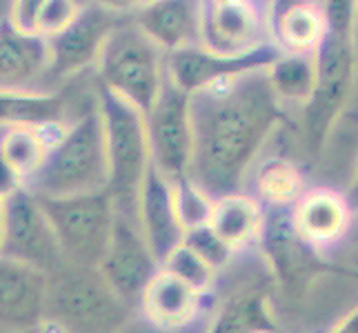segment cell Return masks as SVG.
<instances>
[{"instance_id":"10","label":"cell","mask_w":358,"mask_h":333,"mask_svg":"<svg viewBox=\"0 0 358 333\" xmlns=\"http://www.w3.org/2000/svg\"><path fill=\"white\" fill-rule=\"evenodd\" d=\"M3 258L31 265L47 276L65 262L52 222L41 200L27 187L5 200Z\"/></svg>"},{"instance_id":"3","label":"cell","mask_w":358,"mask_h":333,"mask_svg":"<svg viewBox=\"0 0 358 333\" xmlns=\"http://www.w3.org/2000/svg\"><path fill=\"white\" fill-rule=\"evenodd\" d=\"M24 187L41 200L109 191V158L98 105L65 129L41 171Z\"/></svg>"},{"instance_id":"17","label":"cell","mask_w":358,"mask_h":333,"mask_svg":"<svg viewBox=\"0 0 358 333\" xmlns=\"http://www.w3.org/2000/svg\"><path fill=\"white\" fill-rule=\"evenodd\" d=\"M138 225L160 267L185 240V227L176 209L174 187L154 167L145 178L138 198Z\"/></svg>"},{"instance_id":"40","label":"cell","mask_w":358,"mask_h":333,"mask_svg":"<svg viewBox=\"0 0 358 333\" xmlns=\"http://www.w3.org/2000/svg\"><path fill=\"white\" fill-rule=\"evenodd\" d=\"M356 54H358V22H356Z\"/></svg>"},{"instance_id":"12","label":"cell","mask_w":358,"mask_h":333,"mask_svg":"<svg viewBox=\"0 0 358 333\" xmlns=\"http://www.w3.org/2000/svg\"><path fill=\"white\" fill-rule=\"evenodd\" d=\"M261 242L278 282L292 295H299V291L307 289V285L325 269V262L318 260L323 253L316 251L296 229L294 207L265 209Z\"/></svg>"},{"instance_id":"23","label":"cell","mask_w":358,"mask_h":333,"mask_svg":"<svg viewBox=\"0 0 358 333\" xmlns=\"http://www.w3.org/2000/svg\"><path fill=\"white\" fill-rule=\"evenodd\" d=\"M65 125L5 129L0 135V156L16 171V176L27 184L41 171L52 147L65 133Z\"/></svg>"},{"instance_id":"29","label":"cell","mask_w":358,"mask_h":333,"mask_svg":"<svg viewBox=\"0 0 358 333\" xmlns=\"http://www.w3.org/2000/svg\"><path fill=\"white\" fill-rule=\"evenodd\" d=\"M171 187H174L176 209H178V216H180L185 231L209 225L212 212H214V200L196 187L189 178L180 180L178 184H171Z\"/></svg>"},{"instance_id":"8","label":"cell","mask_w":358,"mask_h":333,"mask_svg":"<svg viewBox=\"0 0 358 333\" xmlns=\"http://www.w3.org/2000/svg\"><path fill=\"white\" fill-rule=\"evenodd\" d=\"M147 138H150L152 167L169 184L189 178L192 165V118L189 94L165 78L154 109L145 116Z\"/></svg>"},{"instance_id":"18","label":"cell","mask_w":358,"mask_h":333,"mask_svg":"<svg viewBox=\"0 0 358 333\" xmlns=\"http://www.w3.org/2000/svg\"><path fill=\"white\" fill-rule=\"evenodd\" d=\"M354 220L345 193L334 189H310L294 207L296 229L320 253L350 238Z\"/></svg>"},{"instance_id":"6","label":"cell","mask_w":358,"mask_h":333,"mask_svg":"<svg viewBox=\"0 0 358 333\" xmlns=\"http://www.w3.org/2000/svg\"><path fill=\"white\" fill-rule=\"evenodd\" d=\"M98 111L103 116L109 158V193L118 212L138 218V198L152 169L145 116L107 89L98 96Z\"/></svg>"},{"instance_id":"4","label":"cell","mask_w":358,"mask_h":333,"mask_svg":"<svg viewBox=\"0 0 358 333\" xmlns=\"http://www.w3.org/2000/svg\"><path fill=\"white\" fill-rule=\"evenodd\" d=\"M136 316L101 269L63 262L49 274L45 320L63 333H120Z\"/></svg>"},{"instance_id":"2","label":"cell","mask_w":358,"mask_h":333,"mask_svg":"<svg viewBox=\"0 0 358 333\" xmlns=\"http://www.w3.org/2000/svg\"><path fill=\"white\" fill-rule=\"evenodd\" d=\"M327 31L316 56V84L310 103L303 107V135L312 154L323 151L331 129L345 114L358 78L356 22L358 9L352 3L325 5Z\"/></svg>"},{"instance_id":"16","label":"cell","mask_w":358,"mask_h":333,"mask_svg":"<svg viewBox=\"0 0 358 333\" xmlns=\"http://www.w3.org/2000/svg\"><path fill=\"white\" fill-rule=\"evenodd\" d=\"M47 291L45 271L0 256V331L24 333L43 325Z\"/></svg>"},{"instance_id":"33","label":"cell","mask_w":358,"mask_h":333,"mask_svg":"<svg viewBox=\"0 0 358 333\" xmlns=\"http://www.w3.org/2000/svg\"><path fill=\"white\" fill-rule=\"evenodd\" d=\"M120 333H174V331H165V329H160V327H156L154 323H150L147 318H143L141 313L136 316L131 323L122 329ZM185 333H189V331H185Z\"/></svg>"},{"instance_id":"22","label":"cell","mask_w":358,"mask_h":333,"mask_svg":"<svg viewBox=\"0 0 358 333\" xmlns=\"http://www.w3.org/2000/svg\"><path fill=\"white\" fill-rule=\"evenodd\" d=\"M263 225V205L247 193L225 195V198L216 200L212 220H209V227L216 231V236L234 251H241L256 240H261Z\"/></svg>"},{"instance_id":"35","label":"cell","mask_w":358,"mask_h":333,"mask_svg":"<svg viewBox=\"0 0 358 333\" xmlns=\"http://www.w3.org/2000/svg\"><path fill=\"white\" fill-rule=\"evenodd\" d=\"M329 333H358V306L345 313Z\"/></svg>"},{"instance_id":"28","label":"cell","mask_w":358,"mask_h":333,"mask_svg":"<svg viewBox=\"0 0 358 333\" xmlns=\"http://www.w3.org/2000/svg\"><path fill=\"white\" fill-rule=\"evenodd\" d=\"M160 269H165L167 274L176 276L178 280H182L185 285H189L194 291H199L201 295L212 293V289L216 287L218 271L209 262H205L203 258L194 249H189L185 242L167 258L165 265Z\"/></svg>"},{"instance_id":"11","label":"cell","mask_w":358,"mask_h":333,"mask_svg":"<svg viewBox=\"0 0 358 333\" xmlns=\"http://www.w3.org/2000/svg\"><path fill=\"white\" fill-rule=\"evenodd\" d=\"M160 271V265L147 244L138 218L116 209V227L109 242L107 256L101 265V274L122 300L136 311L141 309L145 289Z\"/></svg>"},{"instance_id":"36","label":"cell","mask_w":358,"mask_h":333,"mask_svg":"<svg viewBox=\"0 0 358 333\" xmlns=\"http://www.w3.org/2000/svg\"><path fill=\"white\" fill-rule=\"evenodd\" d=\"M345 200H348L354 218H358V160H356V169H354V176H352L350 187L345 189Z\"/></svg>"},{"instance_id":"7","label":"cell","mask_w":358,"mask_h":333,"mask_svg":"<svg viewBox=\"0 0 358 333\" xmlns=\"http://www.w3.org/2000/svg\"><path fill=\"white\" fill-rule=\"evenodd\" d=\"M41 205L54 227L65 262L101 269L116 227L112 193L101 191L76 198L41 200Z\"/></svg>"},{"instance_id":"41","label":"cell","mask_w":358,"mask_h":333,"mask_svg":"<svg viewBox=\"0 0 358 333\" xmlns=\"http://www.w3.org/2000/svg\"><path fill=\"white\" fill-rule=\"evenodd\" d=\"M3 131H5V129H0V135H3Z\"/></svg>"},{"instance_id":"19","label":"cell","mask_w":358,"mask_h":333,"mask_svg":"<svg viewBox=\"0 0 358 333\" xmlns=\"http://www.w3.org/2000/svg\"><path fill=\"white\" fill-rule=\"evenodd\" d=\"M203 298L205 295L160 269L143 293L138 313L165 331L185 333L199 323Z\"/></svg>"},{"instance_id":"14","label":"cell","mask_w":358,"mask_h":333,"mask_svg":"<svg viewBox=\"0 0 358 333\" xmlns=\"http://www.w3.org/2000/svg\"><path fill=\"white\" fill-rule=\"evenodd\" d=\"M118 24L116 14L107 5H83L67 29L49 38L52 45V71L49 80L69 78L101 60L103 47Z\"/></svg>"},{"instance_id":"34","label":"cell","mask_w":358,"mask_h":333,"mask_svg":"<svg viewBox=\"0 0 358 333\" xmlns=\"http://www.w3.org/2000/svg\"><path fill=\"white\" fill-rule=\"evenodd\" d=\"M336 271L345 274L348 278L358 280V246H352V249L343 256V260L336 265Z\"/></svg>"},{"instance_id":"31","label":"cell","mask_w":358,"mask_h":333,"mask_svg":"<svg viewBox=\"0 0 358 333\" xmlns=\"http://www.w3.org/2000/svg\"><path fill=\"white\" fill-rule=\"evenodd\" d=\"M182 242L187 244L189 249H194L196 253H199L205 262L212 265L216 271L227 267L231 262L234 253H236V251L229 249V246L216 236V231L209 227V225L185 231V240Z\"/></svg>"},{"instance_id":"1","label":"cell","mask_w":358,"mask_h":333,"mask_svg":"<svg viewBox=\"0 0 358 333\" xmlns=\"http://www.w3.org/2000/svg\"><path fill=\"white\" fill-rule=\"evenodd\" d=\"M189 180L214 202L243 193L271 131L282 118L269 69L223 80L189 96Z\"/></svg>"},{"instance_id":"37","label":"cell","mask_w":358,"mask_h":333,"mask_svg":"<svg viewBox=\"0 0 358 333\" xmlns=\"http://www.w3.org/2000/svg\"><path fill=\"white\" fill-rule=\"evenodd\" d=\"M5 246V200H0V256Z\"/></svg>"},{"instance_id":"20","label":"cell","mask_w":358,"mask_h":333,"mask_svg":"<svg viewBox=\"0 0 358 333\" xmlns=\"http://www.w3.org/2000/svg\"><path fill=\"white\" fill-rule=\"evenodd\" d=\"M134 22L165 54L201 47V3L163 0L143 5L136 11Z\"/></svg>"},{"instance_id":"15","label":"cell","mask_w":358,"mask_h":333,"mask_svg":"<svg viewBox=\"0 0 358 333\" xmlns=\"http://www.w3.org/2000/svg\"><path fill=\"white\" fill-rule=\"evenodd\" d=\"M52 45L38 34L18 29L9 11L0 18V91L47 94Z\"/></svg>"},{"instance_id":"25","label":"cell","mask_w":358,"mask_h":333,"mask_svg":"<svg viewBox=\"0 0 358 333\" xmlns=\"http://www.w3.org/2000/svg\"><path fill=\"white\" fill-rule=\"evenodd\" d=\"M254 198L263 209H292L310 191L303 171L292 160L271 156L256 167L254 176Z\"/></svg>"},{"instance_id":"5","label":"cell","mask_w":358,"mask_h":333,"mask_svg":"<svg viewBox=\"0 0 358 333\" xmlns=\"http://www.w3.org/2000/svg\"><path fill=\"white\" fill-rule=\"evenodd\" d=\"M98 73L103 89L147 116L163 91L167 54L134 20L118 22L103 47Z\"/></svg>"},{"instance_id":"30","label":"cell","mask_w":358,"mask_h":333,"mask_svg":"<svg viewBox=\"0 0 358 333\" xmlns=\"http://www.w3.org/2000/svg\"><path fill=\"white\" fill-rule=\"evenodd\" d=\"M80 9V3H69V0H38L34 34L45 36V38H54L56 34L69 27Z\"/></svg>"},{"instance_id":"39","label":"cell","mask_w":358,"mask_h":333,"mask_svg":"<svg viewBox=\"0 0 358 333\" xmlns=\"http://www.w3.org/2000/svg\"><path fill=\"white\" fill-rule=\"evenodd\" d=\"M352 246H358V225H354V231H352Z\"/></svg>"},{"instance_id":"21","label":"cell","mask_w":358,"mask_h":333,"mask_svg":"<svg viewBox=\"0 0 358 333\" xmlns=\"http://www.w3.org/2000/svg\"><path fill=\"white\" fill-rule=\"evenodd\" d=\"M271 43L282 54H314L327 31L325 7L314 3H289L271 11Z\"/></svg>"},{"instance_id":"32","label":"cell","mask_w":358,"mask_h":333,"mask_svg":"<svg viewBox=\"0 0 358 333\" xmlns=\"http://www.w3.org/2000/svg\"><path fill=\"white\" fill-rule=\"evenodd\" d=\"M22 187H24V182L16 176V171L5 163V158L0 156V200H7L9 195H14Z\"/></svg>"},{"instance_id":"24","label":"cell","mask_w":358,"mask_h":333,"mask_svg":"<svg viewBox=\"0 0 358 333\" xmlns=\"http://www.w3.org/2000/svg\"><path fill=\"white\" fill-rule=\"evenodd\" d=\"M205 333H280L261 289L231 293L207 323Z\"/></svg>"},{"instance_id":"26","label":"cell","mask_w":358,"mask_h":333,"mask_svg":"<svg viewBox=\"0 0 358 333\" xmlns=\"http://www.w3.org/2000/svg\"><path fill=\"white\" fill-rule=\"evenodd\" d=\"M65 103L56 94L0 91V129L63 125Z\"/></svg>"},{"instance_id":"9","label":"cell","mask_w":358,"mask_h":333,"mask_svg":"<svg viewBox=\"0 0 358 333\" xmlns=\"http://www.w3.org/2000/svg\"><path fill=\"white\" fill-rule=\"evenodd\" d=\"M271 9L250 0L201 3V49L216 56H245L271 43Z\"/></svg>"},{"instance_id":"27","label":"cell","mask_w":358,"mask_h":333,"mask_svg":"<svg viewBox=\"0 0 358 333\" xmlns=\"http://www.w3.org/2000/svg\"><path fill=\"white\" fill-rule=\"evenodd\" d=\"M269 80L274 87L280 105H299L301 109L310 103L316 84V56L301 54L289 56L282 54L269 67Z\"/></svg>"},{"instance_id":"38","label":"cell","mask_w":358,"mask_h":333,"mask_svg":"<svg viewBox=\"0 0 358 333\" xmlns=\"http://www.w3.org/2000/svg\"><path fill=\"white\" fill-rule=\"evenodd\" d=\"M24 333H63V331H60V329H56L52 323H47V320H45V323L43 325H38V327H36V329H29V331H24Z\"/></svg>"},{"instance_id":"13","label":"cell","mask_w":358,"mask_h":333,"mask_svg":"<svg viewBox=\"0 0 358 333\" xmlns=\"http://www.w3.org/2000/svg\"><path fill=\"white\" fill-rule=\"evenodd\" d=\"M280 56L282 52L274 43H267L245 56H216L201 47H192L167 54V76L176 87L192 96L243 73L269 69Z\"/></svg>"},{"instance_id":"42","label":"cell","mask_w":358,"mask_h":333,"mask_svg":"<svg viewBox=\"0 0 358 333\" xmlns=\"http://www.w3.org/2000/svg\"><path fill=\"white\" fill-rule=\"evenodd\" d=\"M0 333H5V331H0Z\"/></svg>"}]
</instances>
